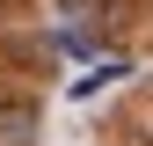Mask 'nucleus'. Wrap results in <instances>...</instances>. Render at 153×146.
<instances>
[{
	"mask_svg": "<svg viewBox=\"0 0 153 146\" xmlns=\"http://www.w3.org/2000/svg\"><path fill=\"white\" fill-rule=\"evenodd\" d=\"M0 146H36V102L0 95Z\"/></svg>",
	"mask_w": 153,
	"mask_h": 146,
	"instance_id": "f257e3e1",
	"label": "nucleus"
}]
</instances>
